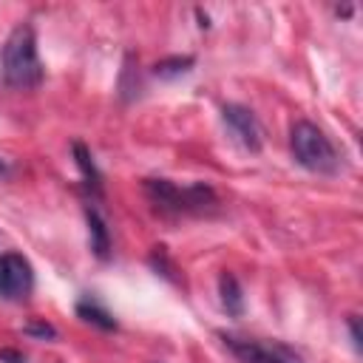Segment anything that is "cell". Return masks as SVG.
<instances>
[{
  "instance_id": "obj_1",
  "label": "cell",
  "mask_w": 363,
  "mask_h": 363,
  "mask_svg": "<svg viewBox=\"0 0 363 363\" xmlns=\"http://www.w3.org/2000/svg\"><path fill=\"white\" fill-rule=\"evenodd\" d=\"M0 77L9 88L28 91L43 82V62L37 54V34L28 23L11 28L0 48Z\"/></svg>"
},
{
  "instance_id": "obj_2",
  "label": "cell",
  "mask_w": 363,
  "mask_h": 363,
  "mask_svg": "<svg viewBox=\"0 0 363 363\" xmlns=\"http://www.w3.org/2000/svg\"><path fill=\"white\" fill-rule=\"evenodd\" d=\"M145 196L162 216H204L218 207L213 187L201 182L179 187L170 179H145Z\"/></svg>"
},
{
  "instance_id": "obj_3",
  "label": "cell",
  "mask_w": 363,
  "mask_h": 363,
  "mask_svg": "<svg viewBox=\"0 0 363 363\" xmlns=\"http://www.w3.org/2000/svg\"><path fill=\"white\" fill-rule=\"evenodd\" d=\"M289 150L295 156V162L301 167H306L309 173H320V176H332L340 167V153L332 145V139L306 119H298L289 130Z\"/></svg>"
},
{
  "instance_id": "obj_4",
  "label": "cell",
  "mask_w": 363,
  "mask_h": 363,
  "mask_svg": "<svg viewBox=\"0 0 363 363\" xmlns=\"http://www.w3.org/2000/svg\"><path fill=\"white\" fill-rule=\"evenodd\" d=\"M224 346L241 363H303V357L281 340H261V337H241L233 332H218Z\"/></svg>"
},
{
  "instance_id": "obj_5",
  "label": "cell",
  "mask_w": 363,
  "mask_h": 363,
  "mask_svg": "<svg viewBox=\"0 0 363 363\" xmlns=\"http://www.w3.org/2000/svg\"><path fill=\"white\" fill-rule=\"evenodd\" d=\"M34 289V269L23 252H3L0 255V298L23 301Z\"/></svg>"
},
{
  "instance_id": "obj_6",
  "label": "cell",
  "mask_w": 363,
  "mask_h": 363,
  "mask_svg": "<svg viewBox=\"0 0 363 363\" xmlns=\"http://www.w3.org/2000/svg\"><path fill=\"white\" fill-rule=\"evenodd\" d=\"M221 119L230 128V133L241 142V147H247L250 153L261 150V142H264L261 139V125H258V119H255V113L250 108H244L238 102H227L221 108Z\"/></svg>"
},
{
  "instance_id": "obj_7",
  "label": "cell",
  "mask_w": 363,
  "mask_h": 363,
  "mask_svg": "<svg viewBox=\"0 0 363 363\" xmlns=\"http://www.w3.org/2000/svg\"><path fill=\"white\" fill-rule=\"evenodd\" d=\"M85 218H88V233H91V250L96 252V258H108V252H111V233L105 227V218L99 216L96 207H85Z\"/></svg>"
},
{
  "instance_id": "obj_8",
  "label": "cell",
  "mask_w": 363,
  "mask_h": 363,
  "mask_svg": "<svg viewBox=\"0 0 363 363\" xmlns=\"http://www.w3.org/2000/svg\"><path fill=\"white\" fill-rule=\"evenodd\" d=\"M218 292H221V303L227 309V315L238 318L244 312V295H241V284L233 272H221L218 278Z\"/></svg>"
},
{
  "instance_id": "obj_9",
  "label": "cell",
  "mask_w": 363,
  "mask_h": 363,
  "mask_svg": "<svg viewBox=\"0 0 363 363\" xmlns=\"http://www.w3.org/2000/svg\"><path fill=\"white\" fill-rule=\"evenodd\" d=\"M77 315H79L82 320H88V323H94V326L105 329V332L116 329V320H113V315H111V312H108L102 303H96L94 298H82V301L77 303Z\"/></svg>"
},
{
  "instance_id": "obj_10",
  "label": "cell",
  "mask_w": 363,
  "mask_h": 363,
  "mask_svg": "<svg viewBox=\"0 0 363 363\" xmlns=\"http://www.w3.org/2000/svg\"><path fill=\"white\" fill-rule=\"evenodd\" d=\"M74 156H77V164H79V170H82V179H85V184H88V190H91V193H99L102 176H99V170H96V164H94V156L88 153V147L79 145V142H74Z\"/></svg>"
},
{
  "instance_id": "obj_11",
  "label": "cell",
  "mask_w": 363,
  "mask_h": 363,
  "mask_svg": "<svg viewBox=\"0 0 363 363\" xmlns=\"http://www.w3.org/2000/svg\"><path fill=\"white\" fill-rule=\"evenodd\" d=\"M193 62H196L193 57H167V60H162V62L153 65V74L162 77V79H176L182 74H187L193 68Z\"/></svg>"
},
{
  "instance_id": "obj_12",
  "label": "cell",
  "mask_w": 363,
  "mask_h": 363,
  "mask_svg": "<svg viewBox=\"0 0 363 363\" xmlns=\"http://www.w3.org/2000/svg\"><path fill=\"white\" fill-rule=\"evenodd\" d=\"M26 332H28V335H37V337H54V335H57L54 326H48V323H28Z\"/></svg>"
},
{
  "instance_id": "obj_13",
  "label": "cell",
  "mask_w": 363,
  "mask_h": 363,
  "mask_svg": "<svg viewBox=\"0 0 363 363\" xmlns=\"http://www.w3.org/2000/svg\"><path fill=\"white\" fill-rule=\"evenodd\" d=\"M349 335H352V346L360 352V349H363V343H360V326H357V315H352V318H349Z\"/></svg>"
},
{
  "instance_id": "obj_14",
  "label": "cell",
  "mask_w": 363,
  "mask_h": 363,
  "mask_svg": "<svg viewBox=\"0 0 363 363\" xmlns=\"http://www.w3.org/2000/svg\"><path fill=\"white\" fill-rule=\"evenodd\" d=\"M0 357L9 360V363H26V357H20L17 352H0Z\"/></svg>"
},
{
  "instance_id": "obj_15",
  "label": "cell",
  "mask_w": 363,
  "mask_h": 363,
  "mask_svg": "<svg viewBox=\"0 0 363 363\" xmlns=\"http://www.w3.org/2000/svg\"><path fill=\"white\" fill-rule=\"evenodd\" d=\"M3 170H6V162H3V159H0V173H3Z\"/></svg>"
}]
</instances>
